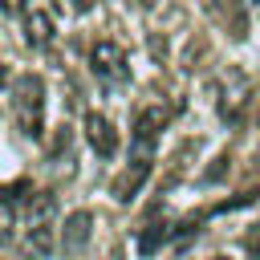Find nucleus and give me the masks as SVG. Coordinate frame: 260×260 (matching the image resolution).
Segmentation results:
<instances>
[{
	"instance_id": "f257e3e1",
	"label": "nucleus",
	"mask_w": 260,
	"mask_h": 260,
	"mask_svg": "<svg viewBox=\"0 0 260 260\" xmlns=\"http://www.w3.org/2000/svg\"><path fill=\"white\" fill-rule=\"evenodd\" d=\"M12 118H16V130L24 138H41L45 134V81L37 73L16 77V85H12Z\"/></svg>"
},
{
	"instance_id": "f03ea898",
	"label": "nucleus",
	"mask_w": 260,
	"mask_h": 260,
	"mask_svg": "<svg viewBox=\"0 0 260 260\" xmlns=\"http://www.w3.org/2000/svg\"><path fill=\"white\" fill-rule=\"evenodd\" d=\"M53 191H32L28 211H24V252L28 260H45L53 252Z\"/></svg>"
},
{
	"instance_id": "7ed1b4c3",
	"label": "nucleus",
	"mask_w": 260,
	"mask_h": 260,
	"mask_svg": "<svg viewBox=\"0 0 260 260\" xmlns=\"http://www.w3.org/2000/svg\"><path fill=\"white\" fill-rule=\"evenodd\" d=\"M150 162H154V154H142V150H134L130 154V162L114 175V183H110V195L118 199V203H130L138 191H142V183L150 179Z\"/></svg>"
},
{
	"instance_id": "20e7f679",
	"label": "nucleus",
	"mask_w": 260,
	"mask_h": 260,
	"mask_svg": "<svg viewBox=\"0 0 260 260\" xmlns=\"http://www.w3.org/2000/svg\"><path fill=\"white\" fill-rule=\"evenodd\" d=\"M89 69L102 77V81H126L130 77V61H126V49L118 41H98L89 49Z\"/></svg>"
},
{
	"instance_id": "39448f33",
	"label": "nucleus",
	"mask_w": 260,
	"mask_h": 260,
	"mask_svg": "<svg viewBox=\"0 0 260 260\" xmlns=\"http://www.w3.org/2000/svg\"><path fill=\"white\" fill-rule=\"evenodd\" d=\"M167 122H171V110H162V106L138 110V118H134V150L154 154V138H158V130H162Z\"/></svg>"
},
{
	"instance_id": "423d86ee",
	"label": "nucleus",
	"mask_w": 260,
	"mask_h": 260,
	"mask_svg": "<svg viewBox=\"0 0 260 260\" xmlns=\"http://www.w3.org/2000/svg\"><path fill=\"white\" fill-rule=\"evenodd\" d=\"M85 142L93 146L98 158H114V154H118V130H114V122H110L106 114L89 110V114H85Z\"/></svg>"
},
{
	"instance_id": "0eeeda50",
	"label": "nucleus",
	"mask_w": 260,
	"mask_h": 260,
	"mask_svg": "<svg viewBox=\"0 0 260 260\" xmlns=\"http://www.w3.org/2000/svg\"><path fill=\"white\" fill-rule=\"evenodd\" d=\"M89 232H93V215L89 211H73L61 228V252L65 256H77L85 244H89Z\"/></svg>"
},
{
	"instance_id": "6e6552de",
	"label": "nucleus",
	"mask_w": 260,
	"mask_h": 260,
	"mask_svg": "<svg viewBox=\"0 0 260 260\" xmlns=\"http://www.w3.org/2000/svg\"><path fill=\"white\" fill-rule=\"evenodd\" d=\"M24 191H28V183H24V179H20V183L0 187V244H8V240H12V232H16V207H20Z\"/></svg>"
},
{
	"instance_id": "1a4fd4ad",
	"label": "nucleus",
	"mask_w": 260,
	"mask_h": 260,
	"mask_svg": "<svg viewBox=\"0 0 260 260\" xmlns=\"http://www.w3.org/2000/svg\"><path fill=\"white\" fill-rule=\"evenodd\" d=\"M53 16L45 12V8H32L28 16H24V41L32 45V49H49L53 45Z\"/></svg>"
},
{
	"instance_id": "9d476101",
	"label": "nucleus",
	"mask_w": 260,
	"mask_h": 260,
	"mask_svg": "<svg viewBox=\"0 0 260 260\" xmlns=\"http://www.w3.org/2000/svg\"><path fill=\"white\" fill-rule=\"evenodd\" d=\"M248 102H252V85L240 77V89H223V98H219V118L223 122H244V110H248Z\"/></svg>"
},
{
	"instance_id": "9b49d317",
	"label": "nucleus",
	"mask_w": 260,
	"mask_h": 260,
	"mask_svg": "<svg viewBox=\"0 0 260 260\" xmlns=\"http://www.w3.org/2000/svg\"><path fill=\"white\" fill-rule=\"evenodd\" d=\"M171 236H175V228H171L167 219H154V223H146V228L138 232V252H142V256H154Z\"/></svg>"
},
{
	"instance_id": "f8f14e48",
	"label": "nucleus",
	"mask_w": 260,
	"mask_h": 260,
	"mask_svg": "<svg viewBox=\"0 0 260 260\" xmlns=\"http://www.w3.org/2000/svg\"><path fill=\"white\" fill-rule=\"evenodd\" d=\"M223 162H228V154H219V158H215V167H211V171H207L203 179H207V183H215V179L223 175Z\"/></svg>"
},
{
	"instance_id": "ddd939ff",
	"label": "nucleus",
	"mask_w": 260,
	"mask_h": 260,
	"mask_svg": "<svg viewBox=\"0 0 260 260\" xmlns=\"http://www.w3.org/2000/svg\"><path fill=\"white\" fill-rule=\"evenodd\" d=\"M0 4H4L8 12H16V8H24V0H0Z\"/></svg>"
},
{
	"instance_id": "4468645a",
	"label": "nucleus",
	"mask_w": 260,
	"mask_h": 260,
	"mask_svg": "<svg viewBox=\"0 0 260 260\" xmlns=\"http://www.w3.org/2000/svg\"><path fill=\"white\" fill-rule=\"evenodd\" d=\"M73 8H77V12H89V8H93V0H73Z\"/></svg>"
},
{
	"instance_id": "2eb2a0df",
	"label": "nucleus",
	"mask_w": 260,
	"mask_h": 260,
	"mask_svg": "<svg viewBox=\"0 0 260 260\" xmlns=\"http://www.w3.org/2000/svg\"><path fill=\"white\" fill-rule=\"evenodd\" d=\"M248 4H252V12H256V16H260V0H248Z\"/></svg>"
},
{
	"instance_id": "dca6fc26",
	"label": "nucleus",
	"mask_w": 260,
	"mask_h": 260,
	"mask_svg": "<svg viewBox=\"0 0 260 260\" xmlns=\"http://www.w3.org/2000/svg\"><path fill=\"white\" fill-rule=\"evenodd\" d=\"M252 260H260V244H256V248H252Z\"/></svg>"
},
{
	"instance_id": "f3484780",
	"label": "nucleus",
	"mask_w": 260,
	"mask_h": 260,
	"mask_svg": "<svg viewBox=\"0 0 260 260\" xmlns=\"http://www.w3.org/2000/svg\"><path fill=\"white\" fill-rule=\"evenodd\" d=\"M110 260H118V256H110Z\"/></svg>"
}]
</instances>
